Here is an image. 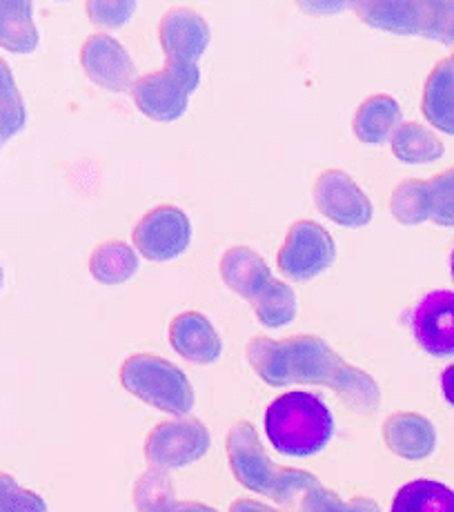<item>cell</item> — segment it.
<instances>
[{
    "mask_svg": "<svg viewBox=\"0 0 454 512\" xmlns=\"http://www.w3.org/2000/svg\"><path fill=\"white\" fill-rule=\"evenodd\" d=\"M421 112L443 134H454V54L432 67L421 92Z\"/></svg>",
    "mask_w": 454,
    "mask_h": 512,
    "instance_id": "cell-18",
    "label": "cell"
},
{
    "mask_svg": "<svg viewBox=\"0 0 454 512\" xmlns=\"http://www.w3.org/2000/svg\"><path fill=\"white\" fill-rule=\"evenodd\" d=\"M170 346L179 352L185 361L196 366H210L223 354L221 334L212 326V321L203 312L185 310L170 321Z\"/></svg>",
    "mask_w": 454,
    "mask_h": 512,
    "instance_id": "cell-13",
    "label": "cell"
},
{
    "mask_svg": "<svg viewBox=\"0 0 454 512\" xmlns=\"http://www.w3.org/2000/svg\"><path fill=\"white\" fill-rule=\"evenodd\" d=\"M210 443V430L201 419L176 417L156 423L150 430L145 439V459L154 468H185L203 459Z\"/></svg>",
    "mask_w": 454,
    "mask_h": 512,
    "instance_id": "cell-7",
    "label": "cell"
},
{
    "mask_svg": "<svg viewBox=\"0 0 454 512\" xmlns=\"http://www.w3.org/2000/svg\"><path fill=\"white\" fill-rule=\"evenodd\" d=\"M296 294L285 281L272 279L259 299L254 301V312L261 326L270 330L285 328L296 317Z\"/></svg>",
    "mask_w": 454,
    "mask_h": 512,
    "instance_id": "cell-25",
    "label": "cell"
},
{
    "mask_svg": "<svg viewBox=\"0 0 454 512\" xmlns=\"http://www.w3.org/2000/svg\"><path fill=\"white\" fill-rule=\"evenodd\" d=\"M272 448L285 457H312L328 446L334 417L325 401L312 392L292 390L276 397L263 417Z\"/></svg>",
    "mask_w": 454,
    "mask_h": 512,
    "instance_id": "cell-3",
    "label": "cell"
},
{
    "mask_svg": "<svg viewBox=\"0 0 454 512\" xmlns=\"http://www.w3.org/2000/svg\"><path fill=\"white\" fill-rule=\"evenodd\" d=\"M390 512H454V490L434 479H414L397 490Z\"/></svg>",
    "mask_w": 454,
    "mask_h": 512,
    "instance_id": "cell-22",
    "label": "cell"
},
{
    "mask_svg": "<svg viewBox=\"0 0 454 512\" xmlns=\"http://www.w3.org/2000/svg\"><path fill=\"white\" fill-rule=\"evenodd\" d=\"M0 92H3V130H0V139L7 143L25 125V105L21 94H18L12 70L5 61L0 63Z\"/></svg>",
    "mask_w": 454,
    "mask_h": 512,
    "instance_id": "cell-26",
    "label": "cell"
},
{
    "mask_svg": "<svg viewBox=\"0 0 454 512\" xmlns=\"http://www.w3.org/2000/svg\"><path fill=\"white\" fill-rule=\"evenodd\" d=\"M301 512H345V501H341L334 490L319 486L305 492L301 499Z\"/></svg>",
    "mask_w": 454,
    "mask_h": 512,
    "instance_id": "cell-31",
    "label": "cell"
},
{
    "mask_svg": "<svg viewBox=\"0 0 454 512\" xmlns=\"http://www.w3.org/2000/svg\"><path fill=\"white\" fill-rule=\"evenodd\" d=\"M450 272H452V279H454V250H452V256H450Z\"/></svg>",
    "mask_w": 454,
    "mask_h": 512,
    "instance_id": "cell-36",
    "label": "cell"
},
{
    "mask_svg": "<svg viewBox=\"0 0 454 512\" xmlns=\"http://www.w3.org/2000/svg\"><path fill=\"white\" fill-rule=\"evenodd\" d=\"M167 512H219V510L207 504H201V501H176V504Z\"/></svg>",
    "mask_w": 454,
    "mask_h": 512,
    "instance_id": "cell-35",
    "label": "cell"
},
{
    "mask_svg": "<svg viewBox=\"0 0 454 512\" xmlns=\"http://www.w3.org/2000/svg\"><path fill=\"white\" fill-rule=\"evenodd\" d=\"M118 381L125 392L167 415L185 417L194 408V388L187 374L172 361L138 352L123 361Z\"/></svg>",
    "mask_w": 454,
    "mask_h": 512,
    "instance_id": "cell-4",
    "label": "cell"
},
{
    "mask_svg": "<svg viewBox=\"0 0 454 512\" xmlns=\"http://www.w3.org/2000/svg\"><path fill=\"white\" fill-rule=\"evenodd\" d=\"M0 512H47L45 499L38 492L16 484L12 475H0Z\"/></svg>",
    "mask_w": 454,
    "mask_h": 512,
    "instance_id": "cell-28",
    "label": "cell"
},
{
    "mask_svg": "<svg viewBox=\"0 0 454 512\" xmlns=\"http://www.w3.org/2000/svg\"><path fill=\"white\" fill-rule=\"evenodd\" d=\"M252 370L272 388L323 386L337 392L354 412L368 415L381 401V390L368 372L345 363L323 339L296 334L288 339L254 337L245 348Z\"/></svg>",
    "mask_w": 454,
    "mask_h": 512,
    "instance_id": "cell-1",
    "label": "cell"
},
{
    "mask_svg": "<svg viewBox=\"0 0 454 512\" xmlns=\"http://www.w3.org/2000/svg\"><path fill=\"white\" fill-rule=\"evenodd\" d=\"M401 123L403 112L397 98L390 94H372L354 112L352 130L361 143L381 145L392 139Z\"/></svg>",
    "mask_w": 454,
    "mask_h": 512,
    "instance_id": "cell-17",
    "label": "cell"
},
{
    "mask_svg": "<svg viewBox=\"0 0 454 512\" xmlns=\"http://www.w3.org/2000/svg\"><path fill=\"white\" fill-rule=\"evenodd\" d=\"M225 452L234 479L245 490L268 497L276 504H292L299 492L305 495L321 486L319 479L308 470L276 466L250 421L234 423L227 432Z\"/></svg>",
    "mask_w": 454,
    "mask_h": 512,
    "instance_id": "cell-2",
    "label": "cell"
},
{
    "mask_svg": "<svg viewBox=\"0 0 454 512\" xmlns=\"http://www.w3.org/2000/svg\"><path fill=\"white\" fill-rule=\"evenodd\" d=\"M136 9L134 0H90L85 12L90 21L101 27H121L130 21Z\"/></svg>",
    "mask_w": 454,
    "mask_h": 512,
    "instance_id": "cell-30",
    "label": "cell"
},
{
    "mask_svg": "<svg viewBox=\"0 0 454 512\" xmlns=\"http://www.w3.org/2000/svg\"><path fill=\"white\" fill-rule=\"evenodd\" d=\"M192 241V223L185 210L176 205H156L136 223L132 232L134 248L147 261L167 263L181 256Z\"/></svg>",
    "mask_w": 454,
    "mask_h": 512,
    "instance_id": "cell-8",
    "label": "cell"
},
{
    "mask_svg": "<svg viewBox=\"0 0 454 512\" xmlns=\"http://www.w3.org/2000/svg\"><path fill=\"white\" fill-rule=\"evenodd\" d=\"M219 272L227 288L252 303L272 281L270 265L259 252L245 245H234L221 256Z\"/></svg>",
    "mask_w": 454,
    "mask_h": 512,
    "instance_id": "cell-15",
    "label": "cell"
},
{
    "mask_svg": "<svg viewBox=\"0 0 454 512\" xmlns=\"http://www.w3.org/2000/svg\"><path fill=\"white\" fill-rule=\"evenodd\" d=\"M38 29L34 25L29 0H3L0 3V43L7 52L29 54L38 47Z\"/></svg>",
    "mask_w": 454,
    "mask_h": 512,
    "instance_id": "cell-20",
    "label": "cell"
},
{
    "mask_svg": "<svg viewBox=\"0 0 454 512\" xmlns=\"http://www.w3.org/2000/svg\"><path fill=\"white\" fill-rule=\"evenodd\" d=\"M381 437L392 455L406 461L428 459L437 448V430L419 412H392L383 421Z\"/></svg>",
    "mask_w": 454,
    "mask_h": 512,
    "instance_id": "cell-14",
    "label": "cell"
},
{
    "mask_svg": "<svg viewBox=\"0 0 454 512\" xmlns=\"http://www.w3.org/2000/svg\"><path fill=\"white\" fill-rule=\"evenodd\" d=\"M210 25L190 7H172L159 21V43L167 61L196 63L210 45Z\"/></svg>",
    "mask_w": 454,
    "mask_h": 512,
    "instance_id": "cell-12",
    "label": "cell"
},
{
    "mask_svg": "<svg viewBox=\"0 0 454 512\" xmlns=\"http://www.w3.org/2000/svg\"><path fill=\"white\" fill-rule=\"evenodd\" d=\"M81 65L87 78L107 92H127L134 87V61L114 36L98 32L81 47Z\"/></svg>",
    "mask_w": 454,
    "mask_h": 512,
    "instance_id": "cell-10",
    "label": "cell"
},
{
    "mask_svg": "<svg viewBox=\"0 0 454 512\" xmlns=\"http://www.w3.org/2000/svg\"><path fill=\"white\" fill-rule=\"evenodd\" d=\"M345 512H379V506L370 497H354L345 501Z\"/></svg>",
    "mask_w": 454,
    "mask_h": 512,
    "instance_id": "cell-34",
    "label": "cell"
},
{
    "mask_svg": "<svg viewBox=\"0 0 454 512\" xmlns=\"http://www.w3.org/2000/svg\"><path fill=\"white\" fill-rule=\"evenodd\" d=\"M421 36L454 45V0H426V25Z\"/></svg>",
    "mask_w": 454,
    "mask_h": 512,
    "instance_id": "cell-29",
    "label": "cell"
},
{
    "mask_svg": "<svg viewBox=\"0 0 454 512\" xmlns=\"http://www.w3.org/2000/svg\"><path fill=\"white\" fill-rule=\"evenodd\" d=\"M392 154L397 156L401 163L408 165H426L432 161H439L446 154V145L434 134L430 127L403 121L401 127L390 139Z\"/></svg>",
    "mask_w": 454,
    "mask_h": 512,
    "instance_id": "cell-21",
    "label": "cell"
},
{
    "mask_svg": "<svg viewBox=\"0 0 454 512\" xmlns=\"http://www.w3.org/2000/svg\"><path fill=\"white\" fill-rule=\"evenodd\" d=\"M317 210L341 228H365L372 221V203L361 185L345 170H323L312 187Z\"/></svg>",
    "mask_w": 454,
    "mask_h": 512,
    "instance_id": "cell-9",
    "label": "cell"
},
{
    "mask_svg": "<svg viewBox=\"0 0 454 512\" xmlns=\"http://www.w3.org/2000/svg\"><path fill=\"white\" fill-rule=\"evenodd\" d=\"M428 183L432 194L430 219L443 228H454V167L432 176Z\"/></svg>",
    "mask_w": 454,
    "mask_h": 512,
    "instance_id": "cell-27",
    "label": "cell"
},
{
    "mask_svg": "<svg viewBox=\"0 0 454 512\" xmlns=\"http://www.w3.org/2000/svg\"><path fill=\"white\" fill-rule=\"evenodd\" d=\"M227 512H279L274 510L272 506H265L261 501L256 499H234Z\"/></svg>",
    "mask_w": 454,
    "mask_h": 512,
    "instance_id": "cell-32",
    "label": "cell"
},
{
    "mask_svg": "<svg viewBox=\"0 0 454 512\" xmlns=\"http://www.w3.org/2000/svg\"><path fill=\"white\" fill-rule=\"evenodd\" d=\"M337 259V245L321 223L299 219L290 225L285 241L276 254V268L292 281H312Z\"/></svg>",
    "mask_w": 454,
    "mask_h": 512,
    "instance_id": "cell-6",
    "label": "cell"
},
{
    "mask_svg": "<svg viewBox=\"0 0 454 512\" xmlns=\"http://www.w3.org/2000/svg\"><path fill=\"white\" fill-rule=\"evenodd\" d=\"M432 194L430 183L421 179H406L397 183L390 194V214L406 228H414L430 219Z\"/></svg>",
    "mask_w": 454,
    "mask_h": 512,
    "instance_id": "cell-23",
    "label": "cell"
},
{
    "mask_svg": "<svg viewBox=\"0 0 454 512\" xmlns=\"http://www.w3.org/2000/svg\"><path fill=\"white\" fill-rule=\"evenodd\" d=\"M441 395L454 408V363L441 372Z\"/></svg>",
    "mask_w": 454,
    "mask_h": 512,
    "instance_id": "cell-33",
    "label": "cell"
},
{
    "mask_svg": "<svg viewBox=\"0 0 454 512\" xmlns=\"http://www.w3.org/2000/svg\"><path fill=\"white\" fill-rule=\"evenodd\" d=\"M134 508L138 512H167L176 504V490L170 472L163 468H147L138 475L132 488Z\"/></svg>",
    "mask_w": 454,
    "mask_h": 512,
    "instance_id": "cell-24",
    "label": "cell"
},
{
    "mask_svg": "<svg viewBox=\"0 0 454 512\" xmlns=\"http://www.w3.org/2000/svg\"><path fill=\"white\" fill-rule=\"evenodd\" d=\"M201 83L196 63L165 61L161 70L136 78L132 96L138 110L156 123H172L187 112L190 96Z\"/></svg>",
    "mask_w": 454,
    "mask_h": 512,
    "instance_id": "cell-5",
    "label": "cell"
},
{
    "mask_svg": "<svg viewBox=\"0 0 454 512\" xmlns=\"http://www.w3.org/2000/svg\"><path fill=\"white\" fill-rule=\"evenodd\" d=\"M365 23L392 34H423L426 0H363L354 3Z\"/></svg>",
    "mask_w": 454,
    "mask_h": 512,
    "instance_id": "cell-16",
    "label": "cell"
},
{
    "mask_svg": "<svg viewBox=\"0 0 454 512\" xmlns=\"http://www.w3.org/2000/svg\"><path fill=\"white\" fill-rule=\"evenodd\" d=\"M412 334L430 357H454V292L432 290L412 312Z\"/></svg>",
    "mask_w": 454,
    "mask_h": 512,
    "instance_id": "cell-11",
    "label": "cell"
},
{
    "mask_svg": "<svg viewBox=\"0 0 454 512\" xmlns=\"http://www.w3.org/2000/svg\"><path fill=\"white\" fill-rule=\"evenodd\" d=\"M87 270L94 281L103 285H121L130 281L138 272V254L125 241H105L92 252Z\"/></svg>",
    "mask_w": 454,
    "mask_h": 512,
    "instance_id": "cell-19",
    "label": "cell"
}]
</instances>
